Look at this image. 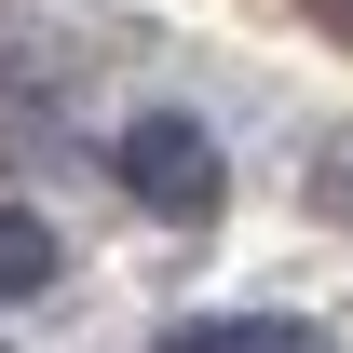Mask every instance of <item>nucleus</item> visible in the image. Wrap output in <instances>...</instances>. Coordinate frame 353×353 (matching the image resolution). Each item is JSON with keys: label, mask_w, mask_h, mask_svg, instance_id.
<instances>
[{"label": "nucleus", "mask_w": 353, "mask_h": 353, "mask_svg": "<svg viewBox=\"0 0 353 353\" xmlns=\"http://www.w3.org/2000/svg\"><path fill=\"white\" fill-rule=\"evenodd\" d=\"M340 14H353V0H340Z\"/></svg>", "instance_id": "nucleus-4"}, {"label": "nucleus", "mask_w": 353, "mask_h": 353, "mask_svg": "<svg viewBox=\"0 0 353 353\" xmlns=\"http://www.w3.org/2000/svg\"><path fill=\"white\" fill-rule=\"evenodd\" d=\"M41 285H54V231L28 218V204H0V312H14V299H41Z\"/></svg>", "instance_id": "nucleus-3"}, {"label": "nucleus", "mask_w": 353, "mask_h": 353, "mask_svg": "<svg viewBox=\"0 0 353 353\" xmlns=\"http://www.w3.org/2000/svg\"><path fill=\"white\" fill-rule=\"evenodd\" d=\"M150 353H326V326H299V312H204V326H163Z\"/></svg>", "instance_id": "nucleus-2"}, {"label": "nucleus", "mask_w": 353, "mask_h": 353, "mask_svg": "<svg viewBox=\"0 0 353 353\" xmlns=\"http://www.w3.org/2000/svg\"><path fill=\"white\" fill-rule=\"evenodd\" d=\"M123 190L150 218H218V136L176 123V109H136L123 123Z\"/></svg>", "instance_id": "nucleus-1"}]
</instances>
